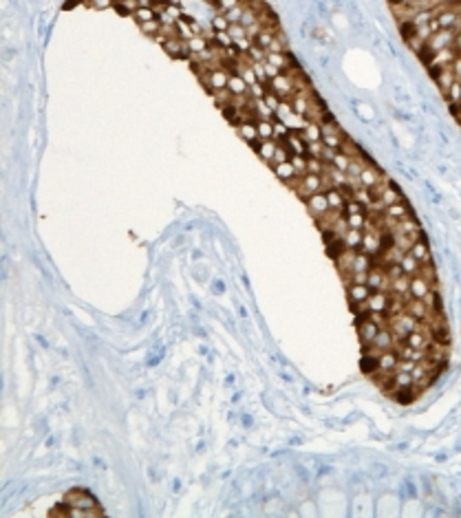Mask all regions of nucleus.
Returning a JSON list of instances; mask_svg holds the SVG:
<instances>
[{"label":"nucleus","instance_id":"1","mask_svg":"<svg viewBox=\"0 0 461 518\" xmlns=\"http://www.w3.org/2000/svg\"><path fill=\"white\" fill-rule=\"evenodd\" d=\"M417 322H420L417 318H413L411 313L402 311V313H397V316H391L389 327H391V331L395 333L397 342H404V340H406V335L420 329V324H417Z\"/></svg>","mask_w":461,"mask_h":518},{"label":"nucleus","instance_id":"2","mask_svg":"<svg viewBox=\"0 0 461 518\" xmlns=\"http://www.w3.org/2000/svg\"><path fill=\"white\" fill-rule=\"evenodd\" d=\"M431 71V77L437 82V86L442 88V93L446 95L448 88L455 84V79H457V73H455L453 66H444V68H428Z\"/></svg>","mask_w":461,"mask_h":518},{"label":"nucleus","instance_id":"3","mask_svg":"<svg viewBox=\"0 0 461 518\" xmlns=\"http://www.w3.org/2000/svg\"><path fill=\"white\" fill-rule=\"evenodd\" d=\"M455 31L453 29H442L439 33H435V35H431L428 38V42H426V46L431 49L433 53H437V51H442V49H448V46H453V42H455Z\"/></svg>","mask_w":461,"mask_h":518},{"label":"nucleus","instance_id":"4","mask_svg":"<svg viewBox=\"0 0 461 518\" xmlns=\"http://www.w3.org/2000/svg\"><path fill=\"white\" fill-rule=\"evenodd\" d=\"M367 285L371 287V291H389L391 289V278L386 276V271L380 265H375L373 269L369 271V280Z\"/></svg>","mask_w":461,"mask_h":518},{"label":"nucleus","instance_id":"5","mask_svg":"<svg viewBox=\"0 0 461 518\" xmlns=\"http://www.w3.org/2000/svg\"><path fill=\"white\" fill-rule=\"evenodd\" d=\"M305 203H307L309 212H311V214H314L316 218H318V216H322V214H327V212L331 210V207H329V201H327V194H325L322 190H320V192H316V194H311Z\"/></svg>","mask_w":461,"mask_h":518},{"label":"nucleus","instance_id":"6","mask_svg":"<svg viewBox=\"0 0 461 518\" xmlns=\"http://www.w3.org/2000/svg\"><path fill=\"white\" fill-rule=\"evenodd\" d=\"M356 327H358V335H360V342H362V344H373L375 335L380 333V324H375L371 318L364 320V322H358Z\"/></svg>","mask_w":461,"mask_h":518},{"label":"nucleus","instance_id":"7","mask_svg":"<svg viewBox=\"0 0 461 518\" xmlns=\"http://www.w3.org/2000/svg\"><path fill=\"white\" fill-rule=\"evenodd\" d=\"M406 313H411L413 318H417L420 322H424L428 316H431V309L428 304L422 300V298H409L406 300Z\"/></svg>","mask_w":461,"mask_h":518},{"label":"nucleus","instance_id":"8","mask_svg":"<svg viewBox=\"0 0 461 518\" xmlns=\"http://www.w3.org/2000/svg\"><path fill=\"white\" fill-rule=\"evenodd\" d=\"M369 309L373 311H386L389 313V304H391V293L389 291H373L369 298Z\"/></svg>","mask_w":461,"mask_h":518},{"label":"nucleus","instance_id":"9","mask_svg":"<svg viewBox=\"0 0 461 518\" xmlns=\"http://www.w3.org/2000/svg\"><path fill=\"white\" fill-rule=\"evenodd\" d=\"M371 287L369 285H358V282H351V285H347V296H349V302H367L371 298Z\"/></svg>","mask_w":461,"mask_h":518},{"label":"nucleus","instance_id":"10","mask_svg":"<svg viewBox=\"0 0 461 518\" xmlns=\"http://www.w3.org/2000/svg\"><path fill=\"white\" fill-rule=\"evenodd\" d=\"M269 86H272L269 90H274V93H278V95H289V93H294V90H296L294 82L289 79L287 73H280L278 77L269 79Z\"/></svg>","mask_w":461,"mask_h":518},{"label":"nucleus","instance_id":"11","mask_svg":"<svg viewBox=\"0 0 461 518\" xmlns=\"http://www.w3.org/2000/svg\"><path fill=\"white\" fill-rule=\"evenodd\" d=\"M431 282H428L426 278H422V276H411V293L409 296L411 298H426L428 293H431Z\"/></svg>","mask_w":461,"mask_h":518},{"label":"nucleus","instance_id":"12","mask_svg":"<svg viewBox=\"0 0 461 518\" xmlns=\"http://www.w3.org/2000/svg\"><path fill=\"white\" fill-rule=\"evenodd\" d=\"M395 342H397V338H395L393 331L380 329V333L375 335V340H373V346L378 351H389V349H393V346H395Z\"/></svg>","mask_w":461,"mask_h":518},{"label":"nucleus","instance_id":"13","mask_svg":"<svg viewBox=\"0 0 461 518\" xmlns=\"http://www.w3.org/2000/svg\"><path fill=\"white\" fill-rule=\"evenodd\" d=\"M384 212H386V216H389V218H393L395 223H400V221H404V218H411V216H413V214H411L413 210H409V205H406V201L393 203V205H389Z\"/></svg>","mask_w":461,"mask_h":518},{"label":"nucleus","instance_id":"14","mask_svg":"<svg viewBox=\"0 0 461 518\" xmlns=\"http://www.w3.org/2000/svg\"><path fill=\"white\" fill-rule=\"evenodd\" d=\"M230 75H232V73L223 71V68L210 71V93L221 90V88H227V84H230Z\"/></svg>","mask_w":461,"mask_h":518},{"label":"nucleus","instance_id":"15","mask_svg":"<svg viewBox=\"0 0 461 518\" xmlns=\"http://www.w3.org/2000/svg\"><path fill=\"white\" fill-rule=\"evenodd\" d=\"M411 254L415 256L420 263H431L433 260V256H431V247H428V243H426V236L424 238H420V240H415L413 243V247H411Z\"/></svg>","mask_w":461,"mask_h":518},{"label":"nucleus","instance_id":"16","mask_svg":"<svg viewBox=\"0 0 461 518\" xmlns=\"http://www.w3.org/2000/svg\"><path fill=\"white\" fill-rule=\"evenodd\" d=\"M397 364H400V353L397 351L389 349L380 353V371H397Z\"/></svg>","mask_w":461,"mask_h":518},{"label":"nucleus","instance_id":"17","mask_svg":"<svg viewBox=\"0 0 461 518\" xmlns=\"http://www.w3.org/2000/svg\"><path fill=\"white\" fill-rule=\"evenodd\" d=\"M274 172H276L278 179H283L285 183H289L294 177H300L298 172H296V168L291 165V161H283V163H274Z\"/></svg>","mask_w":461,"mask_h":518},{"label":"nucleus","instance_id":"18","mask_svg":"<svg viewBox=\"0 0 461 518\" xmlns=\"http://www.w3.org/2000/svg\"><path fill=\"white\" fill-rule=\"evenodd\" d=\"M303 137H305L307 143L322 141V124H318V121H307V126L303 128Z\"/></svg>","mask_w":461,"mask_h":518},{"label":"nucleus","instance_id":"19","mask_svg":"<svg viewBox=\"0 0 461 518\" xmlns=\"http://www.w3.org/2000/svg\"><path fill=\"white\" fill-rule=\"evenodd\" d=\"M362 236H364V229H351L349 227L347 232H344V243H347V247H351V249H362Z\"/></svg>","mask_w":461,"mask_h":518},{"label":"nucleus","instance_id":"20","mask_svg":"<svg viewBox=\"0 0 461 518\" xmlns=\"http://www.w3.org/2000/svg\"><path fill=\"white\" fill-rule=\"evenodd\" d=\"M285 146L289 148V152L291 154H305L307 157V141H305V137H300V135H289V139L285 141Z\"/></svg>","mask_w":461,"mask_h":518},{"label":"nucleus","instance_id":"21","mask_svg":"<svg viewBox=\"0 0 461 518\" xmlns=\"http://www.w3.org/2000/svg\"><path fill=\"white\" fill-rule=\"evenodd\" d=\"M389 293H397V296H406L411 293V276H402L397 280H391V289Z\"/></svg>","mask_w":461,"mask_h":518},{"label":"nucleus","instance_id":"22","mask_svg":"<svg viewBox=\"0 0 461 518\" xmlns=\"http://www.w3.org/2000/svg\"><path fill=\"white\" fill-rule=\"evenodd\" d=\"M400 265H402V269H404L406 276H417V274H420V267H422V263H420V260H417L411 252L404 254V258H402Z\"/></svg>","mask_w":461,"mask_h":518},{"label":"nucleus","instance_id":"23","mask_svg":"<svg viewBox=\"0 0 461 518\" xmlns=\"http://www.w3.org/2000/svg\"><path fill=\"white\" fill-rule=\"evenodd\" d=\"M325 194H327V201H329V207H331V210H344V205H347V199H344L342 190L331 188V190H327Z\"/></svg>","mask_w":461,"mask_h":518},{"label":"nucleus","instance_id":"24","mask_svg":"<svg viewBox=\"0 0 461 518\" xmlns=\"http://www.w3.org/2000/svg\"><path fill=\"white\" fill-rule=\"evenodd\" d=\"M247 86H250V84L243 79V75H238V73H232V75H230V84H227V88H230L234 95H247Z\"/></svg>","mask_w":461,"mask_h":518},{"label":"nucleus","instance_id":"25","mask_svg":"<svg viewBox=\"0 0 461 518\" xmlns=\"http://www.w3.org/2000/svg\"><path fill=\"white\" fill-rule=\"evenodd\" d=\"M276 141H272V139H263V143H261V150H258V157L261 159H265L267 163H272L274 161V154H276Z\"/></svg>","mask_w":461,"mask_h":518},{"label":"nucleus","instance_id":"26","mask_svg":"<svg viewBox=\"0 0 461 518\" xmlns=\"http://www.w3.org/2000/svg\"><path fill=\"white\" fill-rule=\"evenodd\" d=\"M238 132H241V137L247 143L254 141V139H258V126L252 124V121H243V124L238 126Z\"/></svg>","mask_w":461,"mask_h":518},{"label":"nucleus","instance_id":"27","mask_svg":"<svg viewBox=\"0 0 461 518\" xmlns=\"http://www.w3.org/2000/svg\"><path fill=\"white\" fill-rule=\"evenodd\" d=\"M309 101H307V97H305V93H298L294 97V101H291V108H294V115H300V117H305L307 115V110H309Z\"/></svg>","mask_w":461,"mask_h":518},{"label":"nucleus","instance_id":"28","mask_svg":"<svg viewBox=\"0 0 461 518\" xmlns=\"http://www.w3.org/2000/svg\"><path fill=\"white\" fill-rule=\"evenodd\" d=\"M161 26H163V24L159 22V18H155V20H148V22H141L139 29L144 31L148 38H155V35L161 33Z\"/></svg>","mask_w":461,"mask_h":518},{"label":"nucleus","instance_id":"29","mask_svg":"<svg viewBox=\"0 0 461 518\" xmlns=\"http://www.w3.org/2000/svg\"><path fill=\"white\" fill-rule=\"evenodd\" d=\"M444 97H446L448 104H459L461 101V77L455 79V84L448 88V93L444 95Z\"/></svg>","mask_w":461,"mask_h":518},{"label":"nucleus","instance_id":"30","mask_svg":"<svg viewBox=\"0 0 461 518\" xmlns=\"http://www.w3.org/2000/svg\"><path fill=\"white\" fill-rule=\"evenodd\" d=\"M415 384V379H413V373H402V371H395V391L397 388H409Z\"/></svg>","mask_w":461,"mask_h":518},{"label":"nucleus","instance_id":"31","mask_svg":"<svg viewBox=\"0 0 461 518\" xmlns=\"http://www.w3.org/2000/svg\"><path fill=\"white\" fill-rule=\"evenodd\" d=\"M227 35H230L232 42L243 40V38H247V29H245V26H243L241 22H232L230 29H227Z\"/></svg>","mask_w":461,"mask_h":518},{"label":"nucleus","instance_id":"32","mask_svg":"<svg viewBox=\"0 0 461 518\" xmlns=\"http://www.w3.org/2000/svg\"><path fill=\"white\" fill-rule=\"evenodd\" d=\"M132 15H135V20L141 24V22H148V20H155V18H157V11H155L152 7H139Z\"/></svg>","mask_w":461,"mask_h":518},{"label":"nucleus","instance_id":"33","mask_svg":"<svg viewBox=\"0 0 461 518\" xmlns=\"http://www.w3.org/2000/svg\"><path fill=\"white\" fill-rule=\"evenodd\" d=\"M185 42H188V49L192 53H201V51L208 49V42H205L203 35H192V38L185 40Z\"/></svg>","mask_w":461,"mask_h":518},{"label":"nucleus","instance_id":"34","mask_svg":"<svg viewBox=\"0 0 461 518\" xmlns=\"http://www.w3.org/2000/svg\"><path fill=\"white\" fill-rule=\"evenodd\" d=\"M247 11V7H245V2H241V4H236L234 9H230L227 13H223L227 20H230V24L232 22H241V18H243V13Z\"/></svg>","mask_w":461,"mask_h":518},{"label":"nucleus","instance_id":"35","mask_svg":"<svg viewBox=\"0 0 461 518\" xmlns=\"http://www.w3.org/2000/svg\"><path fill=\"white\" fill-rule=\"evenodd\" d=\"M256 126H258V137H261V139H272L274 137V124H269V121H265V119H258Z\"/></svg>","mask_w":461,"mask_h":518},{"label":"nucleus","instance_id":"36","mask_svg":"<svg viewBox=\"0 0 461 518\" xmlns=\"http://www.w3.org/2000/svg\"><path fill=\"white\" fill-rule=\"evenodd\" d=\"M322 170H325V163H322L320 157H307V172L322 174Z\"/></svg>","mask_w":461,"mask_h":518},{"label":"nucleus","instance_id":"37","mask_svg":"<svg viewBox=\"0 0 461 518\" xmlns=\"http://www.w3.org/2000/svg\"><path fill=\"white\" fill-rule=\"evenodd\" d=\"M289 161H291V165L296 168V172H298V174H307V157H305V154H291Z\"/></svg>","mask_w":461,"mask_h":518},{"label":"nucleus","instance_id":"38","mask_svg":"<svg viewBox=\"0 0 461 518\" xmlns=\"http://www.w3.org/2000/svg\"><path fill=\"white\" fill-rule=\"evenodd\" d=\"M272 40H274V33H272V31H267V29H265V31H261V33L256 35V40H254V44H258V46H261V49H265V51H267V49H269V44H272Z\"/></svg>","mask_w":461,"mask_h":518},{"label":"nucleus","instance_id":"39","mask_svg":"<svg viewBox=\"0 0 461 518\" xmlns=\"http://www.w3.org/2000/svg\"><path fill=\"white\" fill-rule=\"evenodd\" d=\"M349 163H351V157L349 154H344V152H338L336 157H333V168H338V170H342V172H347L349 170Z\"/></svg>","mask_w":461,"mask_h":518},{"label":"nucleus","instance_id":"40","mask_svg":"<svg viewBox=\"0 0 461 518\" xmlns=\"http://www.w3.org/2000/svg\"><path fill=\"white\" fill-rule=\"evenodd\" d=\"M347 221L351 229H364V225H367V214H347Z\"/></svg>","mask_w":461,"mask_h":518},{"label":"nucleus","instance_id":"41","mask_svg":"<svg viewBox=\"0 0 461 518\" xmlns=\"http://www.w3.org/2000/svg\"><path fill=\"white\" fill-rule=\"evenodd\" d=\"M406 46H409V49L413 51V53H420L424 46H426V40H422L420 35H413V38H409L406 40Z\"/></svg>","mask_w":461,"mask_h":518},{"label":"nucleus","instance_id":"42","mask_svg":"<svg viewBox=\"0 0 461 518\" xmlns=\"http://www.w3.org/2000/svg\"><path fill=\"white\" fill-rule=\"evenodd\" d=\"M263 101H265V104H267L272 110H278V106H280L278 93H274V90H267V93H265V97H263Z\"/></svg>","mask_w":461,"mask_h":518},{"label":"nucleus","instance_id":"43","mask_svg":"<svg viewBox=\"0 0 461 518\" xmlns=\"http://www.w3.org/2000/svg\"><path fill=\"white\" fill-rule=\"evenodd\" d=\"M212 26H214L216 31H221V33H223V31L230 29V20H227L225 15H216V18L212 20Z\"/></svg>","mask_w":461,"mask_h":518},{"label":"nucleus","instance_id":"44","mask_svg":"<svg viewBox=\"0 0 461 518\" xmlns=\"http://www.w3.org/2000/svg\"><path fill=\"white\" fill-rule=\"evenodd\" d=\"M241 2H243V0H219V2H216V7H219L221 13H227L230 9H234L236 4H241Z\"/></svg>","mask_w":461,"mask_h":518},{"label":"nucleus","instance_id":"45","mask_svg":"<svg viewBox=\"0 0 461 518\" xmlns=\"http://www.w3.org/2000/svg\"><path fill=\"white\" fill-rule=\"evenodd\" d=\"M86 4H88V7H93V9H99V11H104V9L113 7L115 0H88Z\"/></svg>","mask_w":461,"mask_h":518},{"label":"nucleus","instance_id":"46","mask_svg":"<svg viewBox=\"0 0 461 518\" xmlns=\"http://www.w3.org/2000/svg\"><path fill=\"white\" fill-rule=\"evenodd\" d=\"M261 31H265V26H263V24L256 20V22H254L252 26H247V38H250V40L254 42V40H256V35L261 33Z\"/></svg>","mask_w":461,"mask_h":518},{"label":"nucleus","instance_id":"47","mask_svg":"<svg viewBox=\"0 0 461 518\" xmlns=\"http://www.w3.org/2000/svg\"><path fill=\"white\" fill-rule=\"evenodd\" d=\"M254 22H256V13H254V11H252V9H250V7H247V11H245V13H243V18H241V24H243V26H245V29H247V26H252Z\"/></svg>","mask_w":461,"mask_h":518},{"label":"nucleus","instance_id":"48","mask_svg":"<svg viewBox=\"0 0 461 518\" xmlns=\"http://www.w3.org/2000/svg\"><path fill=\"white\" fill-rule=\"evenodd\" d=\"M278 75H280V68H276V66H272V64L265 62V77H267V79H274V77H278Z\"/></svg>","mask_w":461,"mask_h":518},{"label":"nucleus","instance_id":"49","mask_svg":"<svg viewBox=\"0 0 461 518\" xmlns=\"http://www.w3.org/2000/svg\"><path fill=\"white\" fill-rule=\"evenodd\" d=\"M241 75H243V79H245L247 84H254V82H256V71H254V68H250V66L243 68Z\"/></svg>","mask_w":461,"mask_h":518},{"label":"nucleus","instance_id":"50","mask_svg":"<svg viewBox=\"0 0 461 518\" xmlns=\"http://www.w3.org/2000/svg\"><path fill=\"white\" fill-rule=\"evenodd\" d=\"M428 29H431V33H433V35H435V33H439V31H442V24H439L437 15H435V18H431V22H428Z\"/></svg>","mask_w":461,"mask_h":518},{"label":"nucleus","instance_id":"51","mask_svg":"<svg viewBox=\"0 0 461 518\" xmlns=\"http://www.w3.org/2000/svg\"><path fill=\"white\" fill-rule=\"evenodd\" d=\"M287 135V126L285 124H274V137H285Z\"/></svg>","mask_w":461,"mask_h":518},{"label":"nucleus","instance_id":"52","mask_svg":"<svg viewBox=\"0 0 461 518\" xmlns=\"http://www.w3.org/2000/svg\"><path fill=\"white\" fill-rule=\"evenodd\" d=\"M453 46H455V51L457 53H461V31L457 35H455V42H453Z\"/></svg>","mask_w":461,"mask_h":518},{"label":"nucleus","instance_id":"53","mask_svg":"<svg viewBox=\"0 0 461 518\" xmlns=\"http://www.w3.org/2000/svg\"><path fill=\"white\" fill-rule=\"evenodd\" d=\"M448 214H450V218H453V221H459V218H461V212H459V210H455V207H450Z\"/></svg>","mask_w":461,"mask_h":518},{"label":"nucleus","instance_id":"54","mask_svg":"<svg viewBox=\"0 0 461 518\" xmlns=\"http://www.w3.org/2000/svg\"><path fill=\"white\" fill-rule=\"evenodd\" d=\"M437 172L442 174V177H448V168H446V165H437Z\"/></svg>","mask_w":461,"mask_h":518},{"label":"nucleus","instance_id":"55","mask_svg":"<svg viewBox=\"0 0 461 518\" xmlns=\"http://www.w3.org/2000/svg\"><path fill=\"white\" fill-rule=\"evenodd\" d=\"M212 289H214V293H223V285H221V282H214Z\"/></svg>","mask_w":461,"mask_h":518},{"label":"nucleus","instance_id":"56","mask_svg":"<svg viewBox=\"0 0 461 518\" xmlns=\"http://www.w3.org/2000/svg\"><path fill=\"white\" fill-rule=\"evenodd\" d=\"M210 2H219V0H210Z\"/></svg>","mask_w":461,"mask_h":518},{"label":"nucleus","instance_id":"57","mask_svg":"<svg viewBox=\"0 0 461 518\" xmlns=\"http://www.w3.org/2000/svg\"><path fill=\"white\" fill-rule=\"evenodd\" d=\"M459 108H461V101H459Z\"/></svg>","mask_w":461,"mask_h":518}]
</instances>
